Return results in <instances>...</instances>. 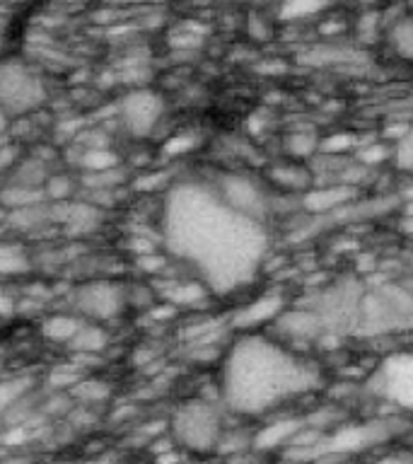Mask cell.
I'll return each instance as SVG.
<instances>
[{
  "instance_id": "6da1fadb",
  "label": "cell",
  "mask_w": 413,
  "mask_h": 464,
  "mask_svg": "<svg viewBox=\"0 0 413 464\" xmlns=\"http://www.w3.org/2000/svg\"><path fill=\"white\" fill-rule=\"evenodd\" d=\"M165 237L169 249L216 293H232L252 281L268 249L264 220L239 213L220 198L213 184L198 181L172 188Z\"/></svg>"
},
{
  "instance_id": "7a4b0ae2",
  "label": "cell",
  "mask_w": 413,
  "mask_h": 464,
  "mask_svg": "<svg viewBox=\"0 0 413 464\" xmlns=\"http://www.w3.org/2000/svg\"><path fill=\"white\" fill-rule=\"evenodd\" d=\"M319 384V370L304 355L266 334L245 332L225 353L220 397L239 416H264Z\"/></svg>"
},
{
  "instance_id": "3957f363",
  "label": "cell",
  "mask_w": 413,
  "mask_h": 464,
  "mask_svg": "<svg viewBox=\"0 0 413 464\" xmlns=\"http://www.w3.org/2000/svg\"><path fill=\"white\" fill-rule=\"evenodd\" d=\"M169 428L177 445L196 455H206L217 450V445L223 442V411L208 399L191 397L174 409Z\"/></svg>"
},
{
  "instance_id": "277c9868",
  "label": "cell",
  "mask_w": 413,
  "mask_h": 464,
  "mask_svg": "<svg viewBox=\"0 0 413 464\" xmlns=\"http://www.w3.org/2000/svg\"><path fill=\"white\" fill-rule=\"evenodd\" d=\"M46 100V87L34 71L20 61H0V109L5 114H27Z\"/></svg>"
},
{
  "instance_id": "5b68a950",
  "label": "cell",
  "mask_w": 413,
  "mask_h": 464,
  "mask_svg": "<svg viewBox=\"0 0 413 464\" xmlns=\"http://www.w3.org/2000/svg\"><path fill=\"white\" fill-rule=\"evenodd\" d=\"M372 390L389 404L413 411V351L389 355L375 370Z\"/></svg>"
},
{
  "instance_id": "8992f818",
  "label": "cell",
  "mask_w": 413,
  "mask_h": 464,
  "mask_svg": "<svg viewBox=\"0 0 413 464\" xmlns=\"http://www.w3.org/2000/svg\"><path fill=\"white\" fill-rule=\"evenodd\" d=\"M123 129L133 138H148L162 121L165 114V102L152 90H133L121 100L119 107Z\"/></svg>"
},
{
  "instance_id": "52a82bcc",
  "label": "cell",
  "mask_w": 413,
  "mask_h": 464,
  "mask_svg": "<svg viewBox=\"0 0 413 464\" xmlns=\"http://www.w3.org/2000/svg\"><path fill=\"white\" fill-rule=\"evenodd\" d=\"M126 304V290L119 288L116 283L92 281L75 290V307L80 314L92 322H107L116 317Z\"/></svg>"
},
{
  "instance_id": "ba28073f",
  "label": "cell",
  "mask_w": 413,
  "mask_h": 464,
  "mask_svg": "<svg viewBox=\"0 0 413 464\" xmlns=\"http://www.w3.org/2000/svg\"><path fill=\"white\" fill-rule=\"evenodd\" d=\"M216 191L220 194L227 206H232L239 213H245L249 218L264 220L268 210V198L261 191V187L254 179L245 177V174H225L213 184Z\"/></svg>"
},
{
  "instance_id": "9c48e42d",
  "label": "cell",
  "mask_w": 413,
  "mask_h": 464,
  "mask_svg": "<svg viewBox=\"0 0 413 464\" xmlns=\"http://www.w3.org/2000/svg\"><path fill=\"white\" fill-rule=\"evenodd\" d=\"M281 297H261L256 303L246 304L242 314L237 317V324L242 322V326H256V324H264L268 319H274L281 314Z\"/></svg>"
},
{
  "instance_id": "30bf717a",
  "label": "cell",
  "mask_w": 413,
  "mask_h": 464,
  "mask_svg": "<svg viewBox=\"0 0 413 464\" xmlns=\"http://www.w3.org/2000/svg\"><path fill=\"white\" fill-rule=\"evenodd\" d=\"M82 324H85V319L75 317V314H53L43 322V336L58 341V343H71Z\"/></svg>"
},
{
  "instance_id": "8fae6325",
  "label": "cell",
  "mask_w": 413,
  "mask_h": 464,
  "mask_svg": "<svg viewBox=\"0 0 413 464\" xmlns=\"http://www.w3.org/2000/svg\"><path fill=\"white\" fill-rule=\"evenodd\" d=\"M109 336L104 334V329H100L97 324H90V322H85V324L80 326V332L72 336V341L68 343V346L72 348V351H78V353H100V351H104V346H107Z\"/></svg>"
},
{
  "instance_id": "7c38bea8",
  "label": "cell",
  "mask_w": 413,
  "mask_h": 464,
  "mask_svg": "<svg viewBox=\"0 0 413 464\" xmlns=\"http://www.w3.org/2000/svg\"><path fill=\"white\" fill-rule=\"evenodd\" d=\"M389 44L401 58H413V14H404L391 24Z\"/></svg>"
},
{
  "instance_id": "4fadbf2b",
  "label": "cell",
  "mask_w": 413,
  "mask_h": 464,
  "mask_svg": "<svg viewBox=\"0 0 413 464\" xmlns=\"http://www.w3.org/2000/svg\"><path fill=\"white\" fill-rule=\"evenodd\" d=\"M348 196H351V188L348 187H329L307 194L304 203H307V208L312 210H329L341 206L343 201H348Z\"/></svg>"
},
{
  "instance_id": "5bb4252c",
  "label": "cell",
  "mask_w": 413,
  "mask_h": 464,
  "mask_svg": "<svg viewBox=\"0 0 413 464\" xmlns=\"http://www.w3.org/2000/svg\"><path fill=\"white\" fill-rule=\"evenodd\" d=\"M0 198H3V203H5L7 208H13V210L29 208V206H39V203H42V194H39V188L20 187V184H14V187L5 188Z\"/></svg>"
},
{
  "instance_id": "9a60e30c",
  "label": "cell",
  "mask_w": 413,
  "mask_h": 464,
  "mask_svg": "<svg viewBox=\"0 0 413 464\" xmlns=\"http://www.w3.org/2000/svg\"><path fill=\"white\" fill-rule=\"evenodd\" d=\"M326 7V0H285L278 10L283 20H304L312 14L322 13Z\"/></svg>"
},
{
  "instance_id": "2e32d148",
  "label": "cell",
  "mask_w": 413,
  "mask_h": 464,
  "mask_svg": "<svg viewBox=\"0 0 413 464\" xmlns=\"http://www.w3.org/2000/svg\"><path fill=\"white\" fill-rule=\"evenodd\" d=\"M274 181L283 188H304L310 184V177L304 174L303 167L281 165L274 169Z\"/></svg>"
},
{
  "instance_id": "e0dca14e",
  "label": "cell",
  "mask_w": 413,
  "mask_h": 464,
  "mask_svg": "<svg viewBox=\"0 0 413 464\" xmlns=\"http://www.w3.org/2000/svg\"><path fill=\"white\" fill-rule=\"evenodd\" d=\"M82 167L87 172H107V169H114L116 167V155L107 148H92L82 155Z\"/></svg>"
},
{
  "instance_id": "ac0fdd59",
  "label": "cell",
  "mask_w": 413,
  "mask_h": 464,
  "mask_svg": "<svg viewBox=\"0 0 413 464\" xmlns=\"http://www.w3.org/2000/svg\"><path fill=\"white\" fill-rule=\"evenodd\" d=\"M394 162L399 169H408L413 172V129H408L404 136H399L394 145Z\"/></svg>"
},
{
  "instance_id": "d6986e66",
  "label": "cell",
  "mask_w": 413,
  "mask_h": 464,
  "mask_svg": "<svg viewBox=\"0 0 413 464\" xmlns=\"http://www.w3.org/2000/svg\"><path fill=\"white\" fill-rule=\"evenodd\" d=\"M317 148L319 140L314 133H293V136H288V150L295 158H310Z\"/></svg>"
},
{
  "instance_id": "ffe728a7",
  "label": "cell",
  "mask_w": 413,
  "mask_h": 464,
  "mask_svg": "<svg viewBox=\"0 0 413 464\" xmlns=\"http://www.w3.org/2000/svg\"><path fill=\"white\" fill-rule=\"evenodd\" d=\"M43 191L51 198H56V201H63L68 196L72 194V179L71 177H65V174H53L49 179L43 181Z\"/></svg>"
},
{
  "instance_id": "44dd1931",
  "label": "cell",
  "mask_w": 413,
  "mask_h": 464,
  "mask_svg": "<svg viewBox=\"0 0 413 464\" xmlns=\"http://www.w3.org/2000/svg\"><path fill=\"white\" fill-rule=\"evenodd\" d=\"M27 266V261L22 254H17V249H10V246H0V274H20Z\"/></svg>"
},
{
  "instance_id": "7402d4cb",
  "label": "cell",
  "mask_w": 413,
  "mask_h": 464,
  "mask_svg": "<svg viewBox=\"0 0 413 464\" xmlns=\"http://www.w3.org/2000/svg\"><path fill=\"white\" fill-rule=\"evenodd\" d=\"M194 143H196V138H191V136H174L172 140L167 143L165 150L169 152V155H181V152L191 150V148H194Z\"/></svg>"
},
{
  "instance_id": "603a6c76",
  "label": "cell",
  "mask_w": 413,
  "mask_h": 464,
  "mask_svg": "<svg viewBox=\"0 0 413 464\" xmlns=\"http://www.w3.org/2000/svg\"><path fill=\"white\" fill-rule=\"evenodd\" d=\"M5 123H7V114L3 111V109H0V130L5 129Z\"/></svg>"
},
{
  "instance_id": "cb8c5ba5",
  "label": "cell",
  "mask_w": 413,
  "mask_h": 464,
  "mask_svg": "<svg viewBox=\"0 0 413 464\" xmlns=\"http://www.w3.org/2000/svg\"><path fill=\"white\" fill-rule=\"evenodd\" d=\"M411 5H413V0H411Z\"/></svg>"
}]
</instances>
